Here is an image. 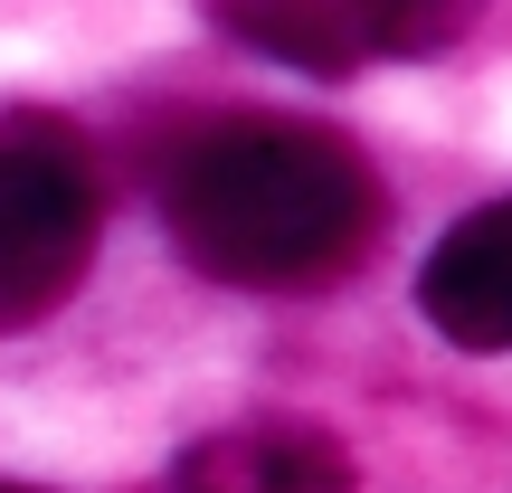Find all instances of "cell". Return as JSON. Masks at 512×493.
Wrapping results in <instances>:
<instances>
[{"label": "cell", "instance_id": "obj_4", "mask_svg": "<svg viewBox=\"0 0 512 493\" xmlns=\"http://www.w3.org/2000/svg\"><path fill=\"white\" fill-rule=\"evenodd\" d=\"M171 493H351V456L304 418H247L190 446L171 465Z\"/></svg>", "mask_w": 512, "mask_h": 493}, {"label": "cell", "instance_id": "obj_7", "mask_svg": "<svg viewBox=\"0 0 512 493\" xmlns=\"http://www.w3.org/2000/svg\"><path fill=\"white\" fill-rule=\"evenodd\" d=\"M0 493H29V484H0Z\"/></svg>", "mask_w": 512, "mask_h": 493}, {"label": "cell", "instance_id": "obj_5", "mask_svg": "<svg viewBox=\"0 0 512 493\" xmlns=\"http://www.w3.org/2000/svg\"><path fill=\"white\" fill-rule=\"evenodd\" d=\"M209 19L238 48L275 57V67H304V76H351L370 57L351 0H209Z\"/></svg>", "mask_w": 512, "mask_h": 493}, {"label": "cell", "instance_id": "obj_1", "mask_svg": "<svg viewBox=\"0 0 512 493\" xmlns=\"http://www.w3.org/2000/svg\"><path fill=\"white\" fill-rule=\"evenodd\" d=\"M162 228L200 275L247 294H304L380 247V171L323 124L219 114L162 171Z\"/></svg>", "mask_w": 512, "mask_h": 493}, {"label": "cell", "instance_id": "obj_2", "mask_svg": "<svg viewBox=\"0 0 512 493\" xmlns=\"http://www.w3.org/2000/svg\"><path fill=\"white\" fill-rule=\"evenodd\" d=\"M105 181L67 114H0V332H29L86 285Z\"/></svg>", "mask_w": 512, "mask_h": 493}, {"label": "cell", "instance_id": "obj_3", "mask_svg": "<svg viewBox=\"0 0 512 493\" xmlns=\"http://www.w3.org/2000/svg\"><path fill=\"white\" fill-rule=\"evenodd\" d=\"M418 304L456 351H512V200L465 209L418 266Z\"/></svg>", "mask_w": 512, "mask_h": 493}, {"label": "cell", "instance_id": "obj_6", "mask_svg": "<svg viewBox=\"0 0 512 493\" xmlns=\"http://www.w3.org/2000/svg\"><path fill=\"white\" fill-rule=\"evenodd\" d=\"M475 10L484 0H351L370 57H437V48H456L475 29Z\"/></svg>", "mask_w": 512, "mask_h": 493}]
</instances>
